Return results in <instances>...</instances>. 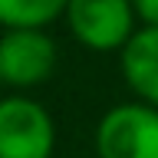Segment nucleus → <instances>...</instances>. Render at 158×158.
I'll return each mask as SVG.
<instances>
[{"label": "nucleus", "mask_w": 158, "mask_h": 158, "mask_svg": "<svg viewBox=\"0 0 158 158\" xmlns=\"http://www.w3.org/2000/svg\"><path fill=\"white\" fill-rule=\"evenodd\" d=\"M0 96H3V86H0Z\"/></svg>", "instance_id": "8"}, {"label": "nucleus", "mask_w": 158, "mask_h": 158, "mask_svg": "<svg viewBox=\"0 0 158 158\" xmlns=\"http://www.w3.org/2000/svg\"><path fill=\"white\" fill-rule=\"evenodd\" d=\"M66 13V0H0V27L20 30V27H43Z\"/></svg>", "instance_id": "6"}, {"label": "nucleus", "mask_w": 158, "mask_h": 158, "mask_svg": "<svg viewBox=\"0 0 158 158\" xmlns=\"http://www.w3.org/2000/svg\"><path fill=\"white\" fill-rule=\"evenodd\" d=\"M63 20L73 40L92 53H118L138 30L132 0H66Z\"/></svg>", "instance_id": "4"}, {"label": "nucleus", "mask_w": 158, "mask_h": 158, "mask_svg": "<svg viewBox=\"0 0 158 158\" xmlns=\"http://www.w3.org/2000/svg\"><path fill=\"white\" fill-rule=\"evenodd\" d=\"M118 69L135 99L158 106V27H142L118 49Z\"/></svg>", "instance_id": "5"}, {"label": "nucleus", "mask_w": 158, "mask_h": 158, "mask_svg": "<svg viewBox=\"0 0 158 158\" xmlns=\"http://www.w3.org/2000/svg\"><path fill=\"white\" fill-rule=\"evenodd\" d=\"M99 158H158V106L118 102L96 125Z\"/></svg>", "instance_id": "1"}, {"label": "nucleus", "mask_w": 158, "mask_h": 158, "mask_svg": "<svg viewBox=\"0 0 158 158\" xmlns=\"http://www.w3.org/2000/svg\"><path fill=\"white\" fill-rule=\"evenodd\" d=\"M59 59V46L43 27H20L0 33V86L30 92L43 86Z\"/></svg>", "instance_id": "2"}, {"label": "nucleus", "mask_w": 158, "mask_h": 158, "mask_svg": "<svg viewBox=\"0 0 158 158\" xmlns=\"http://www.w3.org/2000/svg\"><path fill=\"white\" fill-rule=\"evenodd\" d=\"M56 122L27 92L0 96V158H53Z\"/></svg>", "instance_id": "3"}, {"label": "nucleus", "mask_w": 158, "mask_h": 158, "mask_svg": "<svg viewBox=\"0 0 158 158\" xmlns=\"http://www.w3.org/2000/svg\"><path fill=\"white\" fill-rule=\"evenodd\" d=\"M132 7H135L138 23H145V27H158V0H132Z\"/></svg>", "instance_id": "7"}]
</instances>
